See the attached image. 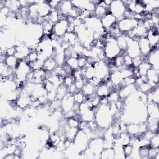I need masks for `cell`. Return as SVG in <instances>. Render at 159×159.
Masks as SVG:
<instances>
[{"instance_id":"obj_1","label":"cell","mask_w":159,"mask_h":159,"mask_svg":"<svg viewBox=\"0 0 159 159\" xmlns=\"http://www.w3.org/2000/svg\"><path fill=\"white\" fill-rule=\"evenodd\" d=\"M93 109L95 112L94 120L99 128L106 130L112 125L114 117L110 112L109 104H100Z\"/></svg>"},{"instance_id":"obj_2","label":"cell","mask_w":159,"mask_h":159,"mask_svg":"<svg viewBox=\"0 0 159 159\" xmlns=\"http://www.w3.org/2000/svg\"><path fill=\"white\" fill-rule=\"evenodd\" d=\"M103 50L105 55V58L107 59H114L122 53V50L119 48L116 42V39L110 36L106 38Z\"/></svg>"},{"instance_id":"obj_3","label":"cell","mask_w":159,"mask_h":159,"mask_svg":"<svg viewBox=\"0 0 159 159\" xmlns=\"http://www.w3.org/2000/svg\"><path fill=\"white\" fill-rule=\"evenodd\" d=\"M125 11L126 6L122 1H112V2L109 6V12L117 19V21L124 18V15Z\"/></svg>"},{"instance_id":"obj_4","label":"cell","mask_w":159,"mask_h":159,"mask_svg":"<svg viewBox=\"0 0 159 159\" xmlns=\"http://www.w3.org/2000/svg\"><path fill=\"white\" fill-rule=\"evenodd\" d=\"M83 23L94 32L103 35L106 32V29L102 27L101 19L94 16H90L89 17L84 20Z\"/></svg>"},{"instance_id":"obj_5","label":"cell","mask_w":159,"mask_h":159,"mask_svg":"<svg viewBox=\"0 0 159 159\" xmlns=\"http://www.w3.org/2000/svg\"><path fill=\"white\" fill-rule=\"evenodd\" d=\"M89 139L86 133L83 130L79 129L75 139L73 141V145L80 152H83L88 145Z\"/></svg>"},{"instance_id":"obj_6","label":"cell","mask_w":159,"mask_h":159,"mask_svg":"<svg viewBox=\"0 0 159 159\" xmlns=\"http://www.w3.org/2000/svg\"><path fill=\"white\" fill-rule=\"evenodd\" d=\"M138 25V21L133 19L123 18L122 19L117 21V25L119 30L123 34H126L133 30Z\"/></svg>"},{"instance_id":"obj_7","label":"cell","mask_w":159,"mask_h":159,"mask_svg":"<svg viewBox=\"0 0 159 159\" xmlns=\"http://www.w3.org/2000/svg\"><path fill=\"white\" fill-rule=\"evenodd\" d=\"M88 147L93 152L95 158L97 156L100 158V154L104 148L103 138L96 137L91 139L89 141Z\"/></svg>"},{"instance_id":"obj_8","label":"cell","mask_w":159,"mask_h":159,"mask_svg":"<svg viewBox=\"0 0 159 159\" xmlns=\"http://www.w3.org/2000/svg\"><path fill=\"white\" fill-rule=\"evenodd\" d=\"M68 22L66 18L61 19L58 22L54 24L52 33H53L58 38H62L67 32Z\"/></svg>"},{"instance_id":"obj_9","label":"cell","mask_w":159,"mask_h":159,"mask_svg":"<svg viewBox=\"0 0 159 159\" xmlns=\"http://www.w3.org/2000/svg\"><path fill=\"white\" fill-rule=\"evenodd\" d=\"M125 53L130 56L132 58L141 55L137 39H132L130 37L129 38Z\"/></svg>"},{"instance_id":"obj_10","label":"cell","mask_w":159,"mask_h":159,"mask_svg":"<svg viewBox=\"0 0 159 159\" xmlns=\"http://www.w3.org/2000/svg\"><path fill=\"white\" fill-rule=\"evenodd\" d=\"M145 61H147L155 70L159 71V51L158 48H154L152 50Z\"/></svg>"},{"instance_id":"obj_11","label":"cell","mask_w":159,"mask_h":159,"mask_svg":"<svg viewBox=\"0 0 159 159\" xmlns=\"http://www.w3.org/2000/svg\"><path fill=\"white\" fill-rule=\"evenodd\" d=\"M73 6L75 7H77L81 11L86 10L94 12L96 5L92 2V1L87 0H75L71 1Z\"/></svg>"},{"instance_id":"obj_12","label":"cell","mask_w":159,"mask_h":159,"mask_svg":"<svg viewBox=\"0 0 159 159\" xmlns=\"http://www.w3.org/2000/svg\"><path fill=\"white\" fill-rule=\"evenodd\" d=\"M75 102L73 94L67 93L61 101V107L63 111V114L73 110Z\"/></svg>"},{"instance_id":"obj_13","label":"cell","mask_w":159,"mask_h":159,"mask_svg":"<svg viewBox=\"0 0 159 159\" xmlns=\"http://www.w3.org/2000/svg\"><path fill=\"white\" fill-rule=\"evenodd\" d=\"M34 2L36 4L37 13L39 17H45L48 16L52 8L47 1H35Z\"/></svg>"},{"instance_id":"obj_14","label":"cell","mask_w":159,"mask_h":159,"mask_svg":"<svg viewBox=\"0 0 159 159\" xmlns=\"http://www.w3.org/2000/svg\"><path fill=\"white\" fill-rule=\"evenodd\" d=\"M137 41L140 51V55L145 59L150 52L152 51V48L146 37H140L137 40Z\"/></svg>"},{"instance_id":"obj_15","label":"cell","mask_w":159,"mask_h":159,"mask_svg":"<svg viewBox=\"0 0 159 159\" xmlns=\"http://www.w3.org/2000/svg\"><path fill=\"white\" fill-rule=\"evenodd\" d=\"M31 103L32 100L30 98V95L23 93H20V94L18 96L17 99L16 101V106L23 110L30 106L31 105Z\"/></svg>"},{"instance_id":"obj_16","label":"cell","mask_w":159,"mask_h":159,"mask_svg":"<svg viewBox=\"0 0 159 159\" xmlns=\"http://www.w3.org/2000/svg\"><path fill=\"white\" fill-rule=\"evenodd\" d=\"M108 12H110L109 6H107L104 1H99L98 4L96 5L94 11V16L101 19Z\"/></svg>"},{"instance_id":"obj_17","label":"cell","mask_w":159,"mask_h":159,"mask_svg":"<svg viewBox=\"0 0 159 159\" xmlns=\"http://www.w3.org/2000/svg\"><path fill=\"white\" fill-rule=\"evenodd\" d=\"M101 21L102 27L107 30L117 23V20L112 14L108 12L101 19Z\"/></svg>"},{"instance_id":"obj_18","label":"cell","mask_w":159,"mask_h":159,"mask_svg":"<svg viewBox=\"0 0 159 159\" xmlns=\"http://www.w3.org/2000/svg\"><path fill=\"white\" fill-rule=\"evenodd\" d=\"M136 89H137V87L135 85V84H129L127 86L121 87L120 89L118 91L120 99L124 100L129 96H130L131 94L135 92Z\"/></svg>"},{"instance_id":"obj_19","label":"cell","mask_w":159,"mask_h":159,"mask_svg":"<svg viewBox=\"0 0 159 159\" xmlns=\"http://www.w3.org/2000/svg\"><path fill=\"white\" fill-rule=\"evenodd\" d=\"M73 7V6L71 1H61L57 9L61 15L67 17Z\"/></svg>"},{"instance_id":"obj_20","label":"cell","mask_w":159,"mask_h":159,"mask_svg":"<svg viewBox=\"0 0 159 159\" xmlns=\"http://www.w3.org/2000/svg\"><path fill=\"white\" fill-rule=\"evenodd\" d=\"M148 117L158 119L159 118V108L158 104L147 103L146 106Z\"/></svg>"},{"instance_id":"obj_21","label":"cell","mask_w":159,"mask_h":159,"mask_svg":"<svg viewBox=\"0 0 159 159\" xmlns=\"http://www.w3.org/2000/svg\"><path fill=\"white\" fill-rule=\"evenodd\" d=\"M122 80H123V78L121 76V73L119 70H116L112 71H111L109 80L112 83L113 86H114V88L120 86V84Z\"/></svg>"},{"instance_id":"obj_22","label":"cell","mask_w":159,"mask_h":159,"mask_svg":"<svg viewBox=\"0 0 159 159\" xmlns=\"http://www.w3.org/2000/svg\"><path fill=\"white\" fill-rule=\"evenodd\" d=\"M112 91L113 90L109 88L106 83H101V84L96 87V94L100 98L107 97Z\"/></svg>"},{"instance_id":"obj_23","label":"cell","mask_w":159,"mask_h":159,"mask_svg":"<svg viewBox=\"0 0 159 159\" xmlns=\"http://www.w3.org/2000/svg\"><path fill=\"white\" fill-rule=\"evenodd\" d=\"M147 103L158 104L159 101V91L158 86L152 88L147 93Z\"/></svg>"},{"instance_id":"obj_24","label":"cell","mask_w":159,"mask_h":159,"mask_svg":"<svg viewBox=\"0 0 159 159\" xmlns=\"http://www.w3.org/2000/svg\"><path fill=\"white\" fill-rule=\"evenodd\" d=\"M129 37H128L125 34H122L120 36L116 39V42L117 43L118 46L122 50V52H125V50L127 47L128 40L129 39Z\"/></svg>"},{"instance_id":"obj_25","label":"cell","mask_w":159,"mask_h":159,"mask_svg":"<svg viewBox=\"0 0 159 159\" xmlns=\"http://www.w3.org/2000/svg\"><path fill=\"white\" fill-rule=\"evenodd\" d=\"M57 66L58 65L55 58L53 57H50L44 61L43 68L47 72H52Z\"/></svg>"},{"instance_id":"obj_26","label":"cell","mask_w":159,"mask_h":159,"mask_svg":"<svg viewBox=\"0 0 159 159\" xmlns=\"http://www.w3.org/2000/svg\"><path fill=\"white\" fill-rule=\"evenodd\" d=\"M80 116L81 120H84L87 122H89L94 120L95 118V112L93 109H88L82 113Z\"/></svg>"},{"instance_id":"obj_27","label":"cell","mask_w":159,"mask_h":159,"mask_svg":"<svg viewBox=\"0 0 159 159\" xmlns=\"http://www.w3.org/2000/svg\"><path fill=\"white\" fill-rule=\"evenodd\" d=\"M96 87L88 81L84 84L81 91L86 97H88L96 94Z\"/></svg>"},{"instance_id":"obj_28","label":"cell","mask_w":159,"mask_h":159,"mask_svg":"<svg viewBox=\"0 0 159 159\" xmlns=\"http://www.w3.org/2000/svg\"><path fill=\"white\" fill-rule=\"evenodd\" d=\"M47 17L50 21L55 24L60 20L61 14L59 12L57 9H52L48 16Z\"/></svg>"},{"instance_id":"obj_29","label":"cell","mask_w":159,"mask_h":159,"mask_svg":"<svg viewBox=\"0 0 159 159\" xmlns=\"http://www.w3.org/2000/svg\"><path fill=\"white\" fill-rule=\"evenodd\" d=\"M100 158L103 159L115 158V153L113 148H104L100 154Z\"/></svg>"},{"instance_id":"obj_30","label":"cell","mask_w":159,"mask_h":159,"mask_svg":"<svg viewBox=\"0 0 159 159\" xmlns=\"http://www.w3.org/2000/svg\"><path fill=\"white\" fill-rule=\"evenodd\" d=\"M127 132L130 136H137L139 135V124L129 123L127 125Z\"/></svg>"},{"instance_id":"obj_31","label":"cell","mask_w":159,"mask_h":159,"mask_svg":"<svg viewBox=\"0 0 159 159\" xmlns=\"http://www.w3.org/2000/svg\"><path fill=\"white\" fill-rule=\"evenodd\" d=\"M18 62H19V60L14 55L7 56L4 61L6 65L9 68H11L13 70L16 69V68L17 66Z\"/></svg>"},{"instance_id":"obj_32","label":"cell","mask_w":159,"mask_h":159,"mask_svg":"<svg viewBox=\"0 0 159 159\" xmlns=\"http://www.w3.org/2000/svg\"><path fill=\"white\" fill-rule=\"evenodd\" d=\"M151 68H152V66L150 63H148L147 61H143L137 67V70L140 75L142 76V75H146L147 72Z\"/></svg>"},{"instance_id":"obj_33","label":"cell","mask_w":159,"mask_h":159,"mask_svg":"<svg viewBox=\"0 0 159 159\" xmlns=\"http://www.w3.org/2000/svg\"><path fill=\"white\" fill-rule=\"evenodd\" d=\"M65 64L69 66L73 70L80 68L78 66V58H73V57L66 58L65 61Z\"/></svg>"},{"instance_id":"obj_34","label":"cell","mask_w":159,"mask_h":159,"mask_svg":"<svg viewBox=\"0 0 159 159\" xmlns=\"http://www.w3.org/2000/svg\"><path fill=\"white\" fill-rule=\"evenodd\" d=\"M67 93V87L65 86L63 84H61L57 89V99L61 101V99L65 97Z\"/></svg>"},{"instance_id":"obj_35","label":"cell","mask_w":159,"mask_h":159,"mask_svg":"<svg viewBox=\"0 0 159 159\" xmlns=\"http://www.w3.org/2000/svg\"><path fill=\"white\" fill-rule=\"evenodd\" d=\"M73 98L75 102L78 104L85 102L87 99V97L81 92V91H78V92L73 94Z\"/></svg>"},{"instance_id":"obj_36","label":"cell","mask_w":159,"mask_h":159,"mask_svg":"<svg viewBox=\"0 0 159 159\" xmlns=\"http://www.w3.org/2000/svg\"><path fill=\"white\" fill-rule=\"evenodd\" d=\"M107 101H108L109 103L116 102L119 99H120V97H119V94L118 91H116V90L112 91L109 94V95L107 96Z\"/></svg>"},{"instance_id":"obj_37","label":"cell","mask_w":159,"mask_h":159,"mask_svg":"<svg viewBox=\"0 0 159 159\" xmlns=\"http://www.w3.org/2000/svg\"><path fill=\"white\" fill-rule=\"evenodd\" d=\"M150 146H142L139 148V153L141 158H148V150Z\"/></svg>"},{"instance_id":"obj_38","label":"cell","mask_w":159,"mask_h":159,"mask_svg":"<svg viewBox=\"0 0 159 159\" xmlns=\"http://www.w3.org/2000/svg\"><path fill=\"white\" fill-rule=\"evenodd\" d=\"M43 61L40 60H37V61L32 63H28L31 70L33 71L37 70L41 68H43Z\"/></svg>"},{"instance_id":"obj_39","label":"cell","mask_w":159,"mask_h":159,"mask_svg":"<svg viewBox=\"0 0 159 159\" xmlns=\"http://www.w3.org/2000/svg\"><path fill=\"white\" fill-rule=\"evenodd\" d=\"M37 60H38V53L35 50H32L29 55L25 59V60L28 63L34 62Z\"/></svg>"},{"instance_id":"obj_40","label":"cell","mask_w":159,"mask_h":159,"mask_svg":"<svg viewBox=\"0 0 159 159\" xmlns=\"http://www.w3.org/2000/svg\"><path fill=\"white\" fill-rule=\"evenodd\" d=\"M150 146L153 148L159 147V135L158 132H156L152 138L150 140Z\"/></svg>"},{"instance_id":"obj_41","label":"cell","mask_w":159,"mask_h":159,"mask_svg":"<svg viewBox=\"0 0 159 159\" xmlns=\"http://www.w3.org/2000/svg\"><path fill=\"white\" fill-rule=\"evenodd\" d=\"M152 88L150 86V85L148 83V82L143 83L142 84H140L139 86L137 87V89L143 93H147Z\"/></svg>"},{"instance_id":"obj_42","label":"cell","mask_w":159,"mask_h":159,"mask_svg":"<svg viewBox=\"0 0 159 159\" xmlns=\"http://www.w3.org/2000/svg\"><path fill=\"white\" fill-rule=\"evenodd\" d=\"M132 149H133V147L130 143L125 145H123V152L125 157V158H130V155L132 152Z\"/></svg>"},{"instance_id":"obj_43","label":"cell","mask_w":159,"mask_h":159,"mask_svg":"<svg viewBox=\"0 0 159 159\" xmlns=\"http://www.w3.org/2000/svg\"><path fill=\"white\" fill-rule=\"evenodd\" d=\"M47 98L49 102L57 99V89L47 92Z\"/></svg>"},{"instance_id":"obj_44","label":"cell","mask_w":159,"mask_h":159,"mask_svg":"<svg viewBox=\"0 0 159 159\" xmlns=\"http://www.w3.org/2000/svg\"><path fill=\"white\" fill-rule=\"evenodd\" d=\"M132 59L130 56L127 55L125 53H124V64L127 67L129 68L132 66Z\"/></svg>"},{"instance_id":"obj_45","label":"cell","mask_w":159,"mask_h":159,"mask_svg":"<svg viewBox=\"0 0 159 159\" xmlns=\"http://www.w3.org/2000/svg\"><path fill=\"white\" fill-rule=\"evenodd\" d=\"M144 59H145V58H144L142 56H141V55L134 58L132 59V66H133V67H134V68H137V67L139 66V65H140L143 61H144Z\"/></svg>"},{"instance_id":"obj_46","label":"cell","mask_w":159,"mask_h":159,"mask_svg":"<svg viewBox=\"0 0 159 159\" xmlns=\"http://www.w3.org/2000/svg\"><path fill=\"white\" fill-rule=\"evenodd\" d=\"M74 83V79L71 75H67L63 79V84L67 88Z\"/></svg>"},{"instance_id":"obj_47","label":"cell","mask_w":159,"mask_h":159,"mask_svg":"<svg viewBox=\"0 0 159 159\" xmlns=\"http://www.w3.org/2000/svg\"><path fill=\"white\" fill-rule=\"evenodd\" d=\"M78 66L80 68H83L84 67L87 63V57L84 56L83 55H81L78 58Z\"/></svg>"},{"instance_id":"obj_48","label":"cell","mask_w":159,"mask_h":159,"mask_svg":"<svg viewBox=\"0 0 159 159\" xmlns=\"http://www.w3.org/2000/svg\"><path fill=\"white\" fill-rule=\"evenodd\" d=\"M158 153H159L158 148H153L150 147L148 150V158H154L155 156Z\"/></svg>"},{"instance_id":"obj_49","label":"cell","mask_w":159,"mask_h":159,"mask_svg":"<svg viewBox=\"0 0 159 159\" xmlns=\"http://www.w3.org/2000/svg\"><path fill=\"white\" fill-rule=\"evenodd\" d=\"M16 52V46H11L8 47L6 49V54L7 56H12V55H14V54Z\"/></svg>"},{"instance_id":"obj_50","label":"cell","mask_w":159,"mask_h":159,"mask_svg":"<svg viewBox=\"0 0 159 159\" xmlns=\"http://www.w3.org/2000/svg\"><path fill=\"white\" fill-rule=\"evenodd\" d=\"M61 1H48V3L52 9H57Z\"/></svg>"}]
</instances>
